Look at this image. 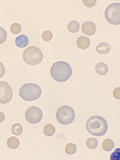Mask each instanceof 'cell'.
<instances>
[{"label": "cell", "instance_id": "18", "mask_svg": "<svg viewBox=\"0 0 120 160\" xmlns=\"http://www.w3.org/2000/svg\"><path fill=\"white\" fill-rule=\"evenodd\" d=\"M22 131L23 128L21 126V125L19 124V123H15L12 126V132L15 136H19V135H21L22 133Z\"/></svg>", "mask_w": 120, "mask_h": 160}, {"label": "cell", "instance_id": "15", "mask_svg": "<svg viewBox=\"0 0 120 160\" xmlns=\"http://www.w3.org/2000/svg\"><path fill=\"white\" fill-rule=\"evenodd\" d=\"M68 31L71 33H76L80 29V24L77 21H75V20H73V21H71L69 23H68L67 26Z\"/></svg>", "mask_w": 120, "mask_h": 160}, {"label": "cell", "instance_id": "25", "mask_svg": "<svg viewBox=\"0 0 120 160\" xmlns=\"http://www.w3.org/2000/svg\"><path fill=\"white\" fill-rule=\"evenodd\" d=\"M119 151H120L119 149H116V151H115L112 154V156H110V159H115V160L119 159Z\"/></svg>", "mask_w": 120, "mask_h": 160}, {"label": "cell", "instance_id": "23", "mask_svg": "<svg viewBox=\"0 0 120 160\" xmlns=\"http://www.w3.org/2000/svg\"><path fill=\"white\" fill-rule=\"evenodd\" d=\"M52 37H53V35L51 31H44V32H43L42 39L43 40H44V41L46 42L50 41V40H51V39H52Z\"/></svg>", "mask_w": 120, "mask_h": 160}, {"label": "cell", "instance_id": "2", "mask_svg": "<svg viewBox=\"0 0 120 160\" xmlns=\"http://www.w3.org/2000/svg\"><path fill=\"white\" fill-rule=\"evenodd\" d=\"M87 132L92 136H102L106 134L108 125L106 119L99 116H93L87 120L86 124Z\"/></svg>", "mask_w": 120, "mask_h": 160}, {"label": "cell", "instance_id": "22", "mask_svg": "<svg viewBox=\"0 0 120 160\" xmlns=\"http://www.w3.org/2000/svg\"><path fill=\"white\" fill-rule=\"evenodd\" d=\"M7 39V32L3 28L0 27V44L4 43Z\"/></svg>", "mask_w": 120, "mask_h": 160}, {"label": "cell", "instance_id": "9", "mask_svg": "<svg viewBox=\"0 0 120 160\" xmlns=\"http://www.w3.org/2000/svg\"><path fill=\"white\" fill-rule=\"evenodd\" d=\"M83 33L87 35V36H93L95 34L96 31V26L93 22L87 21L85 22L82 25V28H81Z\"/></svg>", "mask_w": 120, "mask_h": 160}, {"label": "cell", "instance_id": "12", "mask_svg": "<svg viewBox=\"0 0 120 160\" xmlns=\"http://www.w3.org/2000/svg\"><path fill=\"white\" fill-rule=\"evenodd\" d=\"M96 72L97 74L100 75V76H105L107 74L108 71H109V68H108L107 65L105 64L104 62H99L95 67Z\"/></svg>", "mask_w": 120, "mask_h": 160}, {"label": "cell", "instance_id": "27", "mask_svg": "<svg viewBox=\"0 0 120 160\" xmlns=\"http://www.w3.org/2000/svg\"><path fill=\"white\" fill-rule=\"evenodd\" d=\"M119 89L120 88L118 87L114 90V92H113V96H114V97L117 99H119Z\"/></svg>", "mask_w": 120, "mask_h": 160}, {"label": "cell", "instance_id": "14", "mask_svg": "<svg viewBox=\"0 0 120 160\" xmlns=\"http://www.w3.org/2000/svg\"><path fill=\"white\" fill-rule=\"evenodd\" d=\"M19 139L17 137H15V136H12L7 140V146L11 149H17L19 146Z\"/></svg>", "mask_w": 120, "mask_h": 160}, {"label": "cell", "instance_id": "26", "mask_svg": "<svg viewBox=\"0 0 120 160\" xmlns=\"http://www.w3.org/2000/svg\"><path fill=\"white\" fill-rule=\"evenodd\" d=\"M5 73H6V69H5L4 65L0 62V78L2 77Z\"/></svg>", "mask_w": 120, "mask_h": 160}, {"label": "cell", "instance_id": "6", "mask_svg": "<svg viewBox=\"0 0 120 160\" xmlns=\"http://www.w3.org/2000/svg\"><path fill=\"white\" fill-rule=\"evenodd\" d=\"M105 17L109 23L114 26L120 24V4L112 3L105 11Z\"/></svg>", "mask_w": 120, "mask_h": 160}, {"label": "cell", "instance_id": "21", "mask_svg": "<svg viewBox=\"0 0 120 160\" xmlns=\"http://www.w3.org/2000/svg\"><path fill=\"white\" fill-rule=\"evenodd\" d=\"M10 31L12 34L18 35L21 31V26L18 23H13L10 27Z\"/></svg>", "mask_w": 120, "mask_h": 160}, {"label": "cell", "instance_id": "10", "mask_svg": "<svg viewBox=\"0 0 120 160\" xmlns=\"http://www.w3.org/2000/svg\"><path fill=\"white\" fill-rule=\"evenodd\" d=\"M76 46L82 50L86 49L90 46V40L86 36H80L76 40Z\"/></svg>", "mask_w": 120, "mask_h": 160}, {"label": "cell", "instance_id": "7", "mask_svg": "<svg viewBox=\"0 0 120 160\" xmlns=\"http://www.w3.org/2000/svg\"><path fill=\"white\" fill-rule=\"evenodd\" d=\"M43 117L41 109L37 106L29 107L25 112V119L31 124H37Z\"/></svg>", "mask_w": 120, "mask_h": 160}, {"label": "cell", "instance_id": "20", "mask_svg": "<svg viewBox=\"0 0 120 160\" xmlns=\"http://www.w3.org/2000/svg\"><path fill=\"white\" fill-rule=\"evenodd\" d=\"M65 152L68 155H73L76 153V146L74 143H68L65 146Z\"/></svg>", "mask_w": 120, "mask_h": 160}, {"label": "cell", "instance_id": "13", "mask_svg": "<svg viewBox=\"0 0 120 160\" xmlns=\"http://www.w3.org/2000/svg\"><path fill=\"white\" fill-rule=\"evenodd\" d=\"M111 47L107 43H100L96 46V52L99 54H107L110 52Z\"/></svg>", "mask_w": 120, "mask_h": 160}, {"label": "cell", "instance_id": "1", "mask_svg": "<svg viewBox=\"0 0 120 160\" xmlns=\"http://www.w3.org/2000/svg\"><path fill=\"white\" fill-rule=\"evenodd\" d=\"M72 75V69L67 62L64 61L56 62L51 68V76L60 82H66Z\"/></svg>", "mask_w": 120, "mask_h": 160}, {"label": "cell", "instance_id": "4", "mask_svg": "<svg viewBox=\"0 0 120 160\" xmlns=\"http://www.w3.org/2000/svg\"><path fill=\"white\" fill-rule=\"evenodd\" d=\"M22 57L28 65L36 66L42 61L43 53L39 48L36 46H30L23 52Z\"/></svg>", "mask_w": 120, "mask_h": 160}, {"label": "cell", "instance_id": "17", "mask_svg": "<svg viewBox=\"0 0 120 160\" xmlns=\"http://www.w3.org/2000/svg\"><path fill=\"white\" fill-rule=\"evenodd\" d=\"M43 132H44V134L47 136H54V134L55 133V128L53 125L47 124L46 126H44Z\"/></svg>", "mask_w": 120, "mask_h": 160}, {"label": "cell", "instance_id": "5", "mask_svg": "<svg viewBox=\"0 0 120 160\" xmlns=\"http://www.w3.org/2000/svg\"><path fill=\"white\" fill-rule=\"evenodd\" d=\"M56 119L62 125H69L73 122L75 119V112L72 107L69 106H62L57 110Z\"/></svg>", "mask_w": 120, "mask_h": 160}, {"label": "cell", "instance_id": "16", "mask_svg": "<svg viewBox=\"0 0 120 160\" xmlns=\"http://www.w3.org/2000/svg\"><path fill=\"white\" fill-rule=\"evenodd\" d=\"M114 142L110 139H105L104 141L103 142V143H102V147H103V149L106 152L111 151V150L114 148Z\"/></svg>", "mask_w": 120, "mask_h": 160}, {"label": "cell", "instance_id": "19", "mask_svg": "<svg viewBox=\"0 0 120 160\" xmlns=\"http://www.w3.org/2000/svg\"><path fill=\"white\" fill-rule=\"evenodd\" d=\"M86 146L89 149H94L97 147L98 146V141L96 138L90 137L86 140Z\"/></svg>", "mask_w": 120, "mask_h": 160}, {"label": "cell", "instance_id": "3", "mask_svg": "<svg viewBox=\"0 0 120 160\" xmlns=\"http://www.w3.org/2000/svg\"><path fill=\"white\" fill-rule=\"evenodd\" d=\"M41 95V89L39 86L34 83L23 85L19 90V96L25 101H35Z\"/></svg>", "mask_w": 120, "mask_h": 160}, {"label": "cell", "instance_id": "11", "mask_svg": "<svg viewBox=\"0 0 120 160\" xmlns=\"http://www.w3.org/2000/svg\"><path fill=\"white\" fill-rule=\"evenodd\" d=\"M29 42V39L25 35H20L16 39V45L19 48H25Z\"/></svg>", "mask_w": 120, "mask_h": 160}, {"label": "cell", "instance_id": "24", "mask_svg": "<svg viewBox=\"0 0 120 160\" xmlns=\"http://www.w3.org/2000/svg\"><path fill=\"white\" fill-rule=\"evenodd\" d=\"M83 4L86 6V7L90 8V7H93V6H95V4L96 3V0H95V1H87V0L86 1V0H83Z\"/></svg>", "mask_w": 120, "mask_h": 160}, {"label": "cell", "instance_id": "28", "mask_svg": "<svg viewBox=\"0 0 120 160\" xmlns=\"http://www.w3.org/2000/svg\"><path fill=\"white\" fill-rule=\"evenodd\" d=\"M5 120V114L2 112H0V123L2 122Z\"/></svg>", "mask_w": 120, "mask_h": 160}, {"label": "cell", "instance_id": "8", "mask_svg": "<svg viewBox=\"0 0 120 160\" xmlns=\"http://www.w3.org/2000/svg\"><path fill=\"white\" fill-rule=\"evenodd\" d=\"M13 97V91L9 83L6 82H0V103L6 104L9 102Z\"/></svg>", "mask_w": 120, "mask_h": 160}]
</instances>
